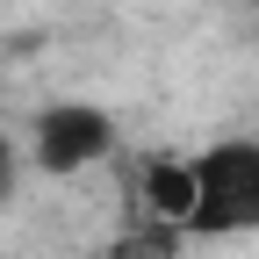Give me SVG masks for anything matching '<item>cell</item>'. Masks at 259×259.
Segmentation results:
<instances>
[{"label": "cell", "mask_w": 259, "mask_h": 259, "mask_svg": "<svg viewBox=\"0 0 259 259\" xmlns=\"http://www.w3.org/2000/svg\"><path fill=\"white\" fill-rule=\"evenodd\" d=\"M259 231V137H223L194 158L187 238H252Z\"/></svg>", "instance_id": "1"}, {"label": "cell", "mask_w": 259, "mask_h": 259, "mask_svg": "<svg viewBox=\"0 0 259 259\" xmlns=\"http://www.w3.org/2000/svg\"><path fill=\"white\" fill-rule=\"evenodd\" d=\"M108 151H115V115L94 108V101H51L29 122V158H36L51 180H72L87 166H101Z\"/></svg>", "instance_id": "2"}, {"label": "cell", "mask_w": 259, "mask_h": 259, "mask_svg": "<svg viewBox=\"0 0 259 259\" xmlns=\"http://www.w3.org/2000/svg\"><path fill=\"white\" fill-rule=\"evenodd\" d=\"M137 202H144V216L173 223V231L187 238V209H194V158H180V151L144 158V166H137Z\"/></svg>", "instance_id": "3"}, {"label": "cell", "mask_w": 259, "mask_h": 259, "mask_svg": "<svg viewBox=\"0 0 259 259\" xmlns=\"http://www.w3.org/2000/svg\"><path fill=\"white\" fill-rule=\"evenodd\" d=\"M15 173H22V158H15V144H8V137H0V202L15 194Z\"/></svg>", "instance_id": "4"}]
</instances>
